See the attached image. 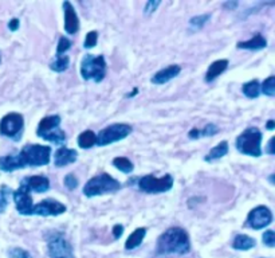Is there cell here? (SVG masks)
<instances>
[{
    "instance_id": "obj_26",
    "label": "cell",
    "mask_w": 275,
    "mask_h": 258,
    "mask_svg": "<svg viewBox=\"0 0 275 258\" xmlns=\"http://www.w3.org/2000/svg\"><path fill=\"white\" fill-rule=\"evenodd\" d=\"M218 126L214 124H208L205 128L203 129H192L191 132H189V137H200V136H212V135H215L218 133Z\"/></svg>"
},
{
    "instance_id": "obj_17",
    "label": "cell",
    "mask_w": 275,
    "mask_h": 258,
    "mask_svg": "<svg viewBox=\"0 0 275 258\" xmlns=\"http://www.w3.org/2000/svg\"><path fill=\"white\" fill-rule=\"evenodd\" d=\"M23 181L27 184L28 188L35 192H46L50 188V181L44 176H30L28 179H24Z\"/></svg>"
},
{
    "instance_id": "obj_14",
    "label": "cell",
    "mask_w": 275,
    "mask_h": 258,
    "mask_svg": "<svg viewBox=\"0 0 275 258\" xmlns=\"http://www.w3.org/2000/svg\"><path fill=\"white\" fill-rule=\"evenodd\" d=\"M63 10H64V30L68 34H76L80 30V20H78V16H77V12L74 10V7L72 6V3L68 2H64L63 3Z\"/></svg>"
},
{
    "instance_id": "obj_23",
    "label": "cell",
    "mask_w": 275,
    "mask_h": 258,
    "mask_svg": "<svg viewBox=\"0 0 275 258\" xmlns=\"http://www.w3.org/2000/svg\"><path fill=\"white\" fill-rule=\"evenodd\" d=\"M94 144H96V135L92 131L81 133L80 137H78V145L81 148H92Z\"/></svg>"
},
{
    "instance_id": "obj_37",
    "label": "cell",
    "mask_w": 275,
    "mask_h": 258,
    "mask_svg": "<svg viewBox=\"0 0 275 258\" xmlns=\"http://www.w3.org/2000/svg\"><path fill=\"white\" fill-rule=\"evenodd\" d=\"M8 27H10V30H11V31H16V30L19 28V20L12 19L11 22H10V24H8Z\"/></svg>"
},
{
    "instance_id": "obj_22",
    "label": "cell",
    "mask_w": 275,
    "mask_h": 258,
    "mask_svg": "<svg viewBox=\"0 0 275 258\" xmlns=\"http://www.w3.org/2000/svg\"><path fill=\"white\" fill-rule=\"evenodd\" d=\"M255 246V239L248 235H236L234 241V249L236 250H250Z\"/></svg>"
},
{
    "instance_id": "obj_2",
    "label": "cell",
    "mask_w": 275,
    "mask_h": 258,
    "mask_svg": "<svg viewBox=\"0 0 275 258\" xmlns=\"http://www.w3.org/2000/svg\"><path fill=\"white\" fill-rule=\"evenodd\" d=\"M15 157L19 168H23L27 165L39 167V165L48 164L51 157V149L50 147H44V145L28 144L23 147L19 153H16Z\"/></svg>"
},
{
    "instance_id": "obj_11",
    "label": "cell",
    "mask_w": 275,
    "mask_h": 258,
    "mask_svg": "<svg viewBox=\"0 0 275 258\" xmlns=\"http://www.w3.org/2000/svg\"><path fill=\"white\" fill-rule=\"evenodd\" d=\"M14 201L16 203V210L22 215H31L34 205H32V198L30 195V188L26 183H22L20 187L14 192Z\"/></svg>"
},
{
    "instance_id": "obj_13",
    "label": "cell",
    "mask_w": 275,
    "mask_h": 258,
    "mask_svg": "<svg viewBox=\"0 0 275 258\" xmlns=\"http://www.w3.org/2000/svg\"><path fill=\"white\" fill-rule=\"evenodd\" d=\"M66 211L64 205H62L60 202L55 201V199H44L40 203L34 206L32 209V214L35 215H42V217H48V215H60Z\"/></svg>"
},
{
    "instance_id": "obj_5",
    "label": "cell",
    "mask_w": 275,
    "mask_h": 258,
    "mask_svg": "<svg viewBox=\"0 0 275 258\" xmlns=\"http://www.w3.org/2000/svg\"><path fill=\"white\" fill-rule=\"evenodd\" d=\"M106 74V62L104 55L93 56L92 54H86L81 62V76L85 80H94L101 82Z\"/></svg>"
},
{
    "instance_id": "obj_1",
    "label": "cell",
    "mask_w": 275,
    "mask_h": 258,
    "mask_svg": "<svg viewBox=\"0 0 275 258\" xmlns=\"http://www.w3.org/2000/svg\"><path fill=\"white\" fill-rule=\"evenodd\" d=\"M160 254H185L191 250V242L185 230L171 227L160 235L157 241Z\"/></svg>"
},
{
    "instance_id": "obj_18",
    "label": "cell",
    "mask_w": 275,
    "mask_h": 258,
    "mask_svg": "<svg viewBox=\"0 0 275 258\" xmlns=\"http://www.w3.org/2000/svg\"><path fill=\"white\" fill-rule=\"evenodd\" d=\"M228 66V60L227 59H219L216 60V62H214V63L208 68V72L207 74H205V81L207 82H211V81H214L218 76H220L222 73L227 69Z\"/></svg>"
},
{
    "instance_id": "obj_15",
    "label": "cell",
    "mask_w": 275,
    "mask_h": 258,
    "mask_svg": "<svg viewBox=\"0 0 275 258\" xmlns=\"http://www.w3.org/2000/svg\"><path fill=\"white\" fill-rule=\"evenodd\" d=\"M180 72H181V68L179 64H171V66L156 73L155 76L152 77V82L155 85H163L168 81H171L172 78H175L176 76H179Z\"/></svg>"
},
{
    "instance_id": "obj_21",
    "label": "cell",
    "mask_w": 275,
    "mask_h": 258,
    "mask_svg": "<svg viewBox=\"0 0 275 258\" xmlns=\"http://www.w3.org/2000/svg\"><path fill=\"white\" fill-rule=\"evenodd\" d=\"M227 152H228V143L227 141H222L220 144L216 145L215 148H212L208 155H205L204 160L205 161L216 160V159H220V157L226 156Z\"/></svg>"
},
{
    "instance_id": "obj_4",
    "label": "cell",
    "mask_w": 275,
    "mask_h": 258,
    "mask_svg": "<svg viewBox=\"0 0 275 258\" xmlns=\"http://www.w3.org/2000/svg\"><path fill=\"white\" fill-rule=\"evenodd\" d=\"M262 133L258 128H247L236 139V148L244 155L250 156H260L262 155Z\"/></svg>"
},
{
    "instance_id": "obj_29",
    "label": "cell",
    "mask_w": 275,
    "mask_h": 258,
    "mask_svg": "<svg viewBox=\"0 0 275 258\" xmlns=\"http://www.w3.org/2000/svg\"><path fill=\"white\" fill-rule=\"evenodd\" d=\"M70 47H72V42L66 36H60L59 43H58V47H56V56L64 55V52L67 51Z\"/></svg>"
},
{
    "instance_id": "obj_9",
    "label": "cell",
    "mask_w": 275,
    "mask_h": 258,
    "mask_svg": "<svg viewBox=\"0 0 275 258\" xmlns=\"http://www.w3.org/2000/svg\"><path fill=\"white\" fill-rule=\"evenodd\" d=\"M23 116L19 113H8L0 121V133L3 136L16 139L23 129Z\"/></svg>"
},
{
    "instance_id": "obj_16",
    "label": "cell",
    "mask_w": 275,
    "mask_h": 258,
    "mask_svg": "<svg viewBox=\"0 0 275 258\" xmlns=\"http://www.w3.org/2000/svg\"><path fill=\"white\" fill-rule=\"evenodd\" d=\"M78 153L74 149L59 148L55 152V165L56 167H64V165L74 163L77 160Z\"/></svg>"
},
{
    "instance_id": "obj_24",
    "label": "cell",
    "mask_w": 275,
    "mask_h": 258,
    "mask_svg": "<svg viewBox=\"0 0 275 258\" xmlns=\"http://www.w3.org/2000/svg\"><path fill=\"white\" fill-rule=\"evenodd\" d=\"M113 165H114L116 168L120 169L121 172L125 173L133 172V169H134L133 163L129 160V159H126V157H116V159L113 160Z\"/></svg>"
},
{
    "instance_id": "obj_42",
    "label": "cell",
    "mask_w": 275,
    "mask_h": 258,
    "mask_svg": "<svg viewBox=\"0 0 275 258\" xmlns=\"http://www.w3.org/2000/svg\"><path fill=\"white\" fill-rule=\"evenodd\" d=\"M0 205H2V199H0Z\"/></svg>"
},
{
    "instance_id": "obj_38",
    "label": "cell",
    "mask_w": 275,
    "mask_h": 258,
    "mask_svg": "<svg viewBox=\"0 0 275 258\" xmlns=\"http://www.w3.org/2000/svg\"><path fill=\"white\" fill-rule=\"evenodd\" d=\"M267 152L274 153V137L270 139V143H268V147H267Z\"/></svg>"
},
{
    "instance_id": "obj_39",
    "label": "cell",
    "mask_w": 275,
    "mask_h": 258,
    "mask_svg": "<svg viewBox=\"0 0 275 258\" xmlns=\"http://www.w3.org/2000/svg\"><path fill=\"white\" fill-rule=\"evenodd\" d=\"M274 125H275L274 120H270L267 122V129H270V131H271V129H274Z\"/></svg>"
},
{
    "instance_id": "obj_33",
    "label": "cell",
    "mask_w": 275,
    "mask_h": 258,
    "mask_svg": "<svg viewBox=\"0 0 275 258\" xmlns=\"http://www.w3.org/2000/svg\"><path fill=\"white\" fill-rule=\"evenodd\" d=\"M64 185L67 187L68 189H74L77 188V185H78V179L76 177V175H67V176L64 177Z\"/></svg>"
},
{
    "instance_id": "obj_8",
    "label": "cell",
    "mask_w": 275,
    "mask_h": 258,
    "mask_svg": "<svg viewBox=\"0 0 275 258\" xmlns=\"http://www.w3.org/2000/svg\"><path fill=\"white\" fill-rule=\"evenodd\" d=\"M173 185V179L171 175H164L163 177H155L153 175H147L139 180V187L147 194H160L169 191Z\"/></svg>"
},
{
    "instance_id": "obj_19",
    "label": "cell",
    "mask_w": 275,
    "mask_h": 258,
    "mask_svg": "<svg viewBox=\"0 0 275 258\" xmlns=\"http://www.w3.org/2000/svg\"><path fill=\"white\" fill-rule=\"evenodd\" d=\"M266 46H267V40L264 39L260 34L255 35L250 40L239 42V43H238V48H248V50H259V48H263L266 47Z\"/></svg>"
},
{
    "instance_id": "obj_12",
    "label": "cell",
    "mask_w": 275,
    "mask_h": 258,
    "mask_svg": "<svg viewBox=\"0 0 275 258\" xmlns=\"http://www.w3.org/2000/svg\"><path fill=\"white\" fill-rule=\"evenodd\" d=\"M272 221L271 211L264 207V206H259L252 211H250L247 218V223L251 226L252 229L259 230L263 229L264 226H268Z\"/></svg>"
},
{
    "instance_id": "obj_27",
    "label": "cell",
    "mask_w": 275,
    "mask_h": 258,
    "mask_svg": "<svg viewBox=\"0 0 275 258\" xmlns=\"http://www.w3.org/2000/svg\"><path fill=\"white\" fill-rule=\"evenodd\" d=\"M68 63H70V58L67 55H59L56 56V59L50 64V68L54 70V72H64L66 69L68 68Z\"/></svg>"
},
{
    "instance_id": "obj_3",
    "label": "cell",
    "mask_w": 275,
    "mask_h": 258,
    "mask_svg": "<svg viewBox=\"0 0 275 258\" xmlns=\"http://www.w3.org/2000/svg\"><path fill=\"white\" fill-rule=\"evenodd\" d=\"M120 181L116 180L109 173H101L86 183L84 187V194L88 198H92L97 195H104L106 192H114L117 189H120Z\"/></svg>"
},
{
    "instance_id": "obj_31",
    "label": "cell",
    "mask_w": 275,
    "mask_h": 258,
    "mask_svg": "<svg viewBox=\"0 0 275 258\" xmlns=\"http://www.w3.org/2000/svg\"><path fill=\"white\" fill-rule=\"evenodd\" d=\"M263 243L268 247H274L275 246V233L272 230H267L263 234Z\"/></svg>"
},
{
    "instance_id": "obj_32",
    "label": "cell",
    "mask_w": 275,
    "mask_h": 258,
    "mask_svg": "<svg viewBox=\"0 0 275 258\" xmlns=\"http://www.w3.org/2000/svg\"><path fill=\"white\" fill-rule=\"evenodd\" d=\"M10 257L11 258H30V254L26 250L20 249V247H14L10 250Z\"/></svg>"
},
{
    "instance_id": "obj_41",
    "label": "cell",
    "mask_w": 275,
    "mask_h": 258,
    "mask_svg": "<svg viewBox=\"0 0 275 258\" xmlns=\"http://www.w3.org/2000/svg\"><path fill=\"white\" fill-rule=\"evenodd\" d=\"M0 62H2V55H0Z\"/></svg>"
},
{
    "instance_id": "obj_10",
    "label": "cell",
    "mask_w": 275,
    "mask_h": 258,
    "mask_svg": "<svg viewBox=\"0 0 275 258\" xmlns=\"http://www.w3.org/2000/svg\"><path fill=\"white\" fill-rule=\"evenodd\" d=\"M48 254L51 258H74L72 245L62 235H55L50 239Z\"/></svg>"
},
{
    "instance_id": "obj_7",
    "label": "cell",
    "mask_w": 275,
    "mask_h": 258,
    "mask_svg": "<svg viewBox=\"0 0 275 258\" xmlns=\"http://www.w3.org/2000/svg\"><path fill=\"white\" fill-rule=\"evenodd\" d=\"M132 132V126L128 124H113L108 128L102 129L98 136H96V144L98 145H109L116 141H120L129 136Z\"/></svg>"
},
{
    "instance_id": "obj_30",
    "label": "cell",
    "mask_w": 275,
    "mask_h": 258,
    "mask_svg": "<svg viewBox=\"0 0 275 258\" xmlns=\"http://www.w3.org/2000/svg\"><path fill=\"white\" fill-rule=\"evenodd\" d=\"M97 38H98V34L97 31H90L86 35V39H85V47L92 48L97 44Z\"/></svg>"
},
{
    "instance_id": "obj_20",
    "label": "cell",
    "mask_w": 275,
    "mask_h": 258,
    "mask_svg": "<svg viewBox=\"0 0 275 258\" xmlns=\"http://www.w3.org/2000/svg\"><path fill=\"white\" fill-rule=\"evenodd\" d=\"M145 234H147V230L144 229V227H140V229H136L130 234V237L128 238V241L125 243V247L128 250H132L137 246L141 245V242H143L144 237H145Z\"/></svg>"
},
{
    "instance_id": "obj_34",
    "label": "cell",
    "mask_w": 275,
    "mask_h": 258,
    "mask_svg": "<svg viewBox=\"0 0 275 258\" xmlns=\"http://www.w3.org/2000/svg\"><path fill=\"white\" fill-rule=\"evenodd\" d=\"M210 19V15H203V16H196L191 20V24L193 27H201L207 20Z\"/></svg>"
},
{
    "instance_id": "obj_6",
    "label": "cell",
    "mask_w": 275,
    "mask_h": 258,
    "mask_svg": "<svg viewBox=\"0 0 275 258\" xmlns=\"http://www.w3.org/2000/svg\"><path fill=\"white\" fill-rule=\"evenodd\" d=\"M60 117L59 116H48L42 118L39 122L36 135L47 141H52L55 144H62L66 140V135L63 131L59 129Z\"/></svg>"
},
{
    "instance_id": "obj_36",
    "label": "cell",
    "mask_w": 275,
    "mask_h": 258,
    "mask_svg": "<svg viewBox=\"0 0 275 258\" xmlns=\"http://www.w3.org/2000/svg\"><path fill=\"white\" fill-rule=\"evenodd\" d=\"M122 231H124V227L121 225H116L113 227V234H114V238H116V239H118V238L122 235Z\"/></svg>"
},
{
    "instance_id": "obj_40",
    "label": "cell",
    "mask_w": 275,
    "mask_h": 258,
    "mask_svg": "<svg viewBox=\"0 0 275 258\" xmlns=\"http://www.w3.org/2000/svg\"><path fill=\"white\" fill-rule=\"evenodd\" d=\"M137 93H139V90H137V89H133V92L130 93V94H129L128 97H132V96H134V94H137Z\"/></svg>"
},
{
    "instance_id": "obj_35",
    "label": "cell",
    "mask_w": 275,
    "mask_h": 258,
    "mask_svg": "<svg viewBox=\"0 0 275 258\" xmlns=\"http://www.w3.org/2000/svg\"><path fill=\"white\" fill-rule=\"evenodd\" d=\"M160 2H148L147 6H145V14H152L153 11H156V8L159 7Z\"/></svg>"
},
{
    "instance_id": "obj_28",
    "label": "cell",
    "mask_w": 275,
    "mask_h": 258,
    "mask_svg": "<svg viewBox=\"0 0 275 258\" xmlns=\"http://www.w3.org/2000/svg\"><path fill=\"white\" fill-rule=\"evenodd\" d=\"M262 92L268 97H272L275 94V77H268L262 85Z\"/></svg>"
},
{
    "instance_id": "obj_25",
    "label": "cell",
    "mask_w": 275,
    "mask_h": 258,
    "mask_svg": "<svg viewBox=\"0 0 275 258\" xmlns=\"http://www.w3.org/2000/svg\"><path fill=\"white\" fill-rule=\"evenodd\" d=\"M243 93L248 98H256V97L259 96L260 93V86L259 82L256 80L250 81L247 84L243 85Z\"/></svg>"
}]
</instances>
